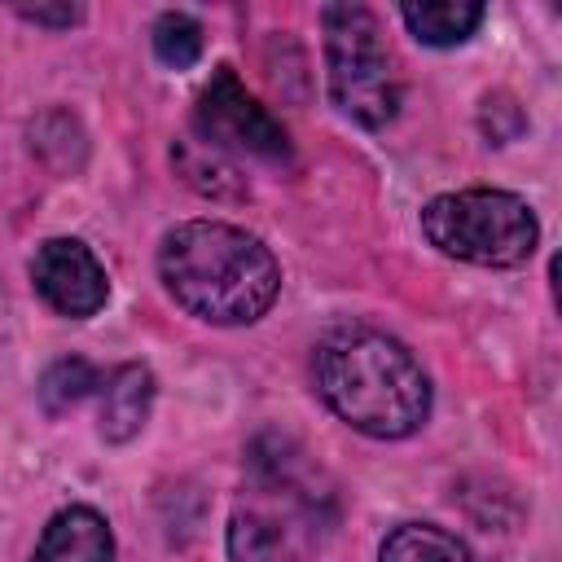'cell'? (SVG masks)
Returning a JSON list of instances; mask_svg holds the SVG:
<instances>
[{
    "mask_svg": "<svg viewBox=\"0 0 562 562\" xmlns=\"http://www.w3.org/2000/svg\"><path fill=\"white\" fill-rule=\"evenodd\" d=\"M97 386H101V373H97L83 356H61V360H53V364L44 369V378H40V404H44V413L61 417V413L79 408Z\"/></svg>",
    "mask_w": 562,
    "mask_h": 562,
    "instance_id": "cell-12",
    "label": "cell"
},
{
    "mask_svg": "<svg viewBox=\"0 0 562 562\" xmlns=\"http://www.w3.org/2000/svg\"><path fill=\"white\" fill-rule=\"evenodd\" d=\"M31 562H114V531L92 505H66L44 522Z\"/></svg>",
    "mask_w": 562,
    "mask_h": 562,
    "instance_id": "cell-7",
    "label": "cell"
},
{
    "mask_svg": "<svg viewBox=\"0 0 562 562\" xmlns=\"http://www.w3.org/2000/svg\"><path fill=\"white\" fill-rule=\"evenodd\" d=\"M31 285L57 316H70V321L97 316L110 299L105 268L79 237L40 241L35 255H31Z\"/></svg>",
    "mask_w": 562,
    "mask_h": 562,
    "instance_id": "cell-6",
    "label": "cell"
},
{
    "mask_svg": "<svg viewBox=\"0 0 562 562\" xmlns=\"http://www.w3.org/2000/svg\"><path fill=\"white\" fill-rule=\"evenodd\" d=\"M149 44H154V57L171 70H189L198 57H202V22L180 13V9H167L154 18V31H149Z\"/></svg>",
    "mask_w": 562,
    "mask_h": 562,
    "instance_id": "cell-14",
    "label": "cell"
},
{
    "mask_svg": "<svg viewBox=\"0 0 562 562\" xmlns=\"http://www.w3.org/2000/svg\"><path fill=\"white\" fill-rule=\"evenodd\" d=\"M321 22L329 101L360 127H386L400 114V75L382 44L378 13L364 4H329Z\"/></svg>",
    "mask_w": 562,
    "mask_h": 562,
    "instance_id": "cell-4",
    "label": "cell"
},
{
    "mask_svg": "<svg viewBox=\"0 0 562 562\" xmlns=\"http://www.w3.org/2000/svg\"><path fill=\"white\" fill-rule=\"evenodd\" d=\"M176 162H180L184 180L198 193H211V198H241L246 193L241 180H237V167L224 154H215L211 145H202V140H184L176 149Z\"/></svg>",
    "mask_w": 562,
    "mask_h": 562,
    "instance_id": "cell-13",
    "label": "cell"
},
{
    "mask_svg": "<svg viewBox=\"0 0 562 562\" xmlns=\"http://www.w3.org/2000/svg\"><path fill=\"white\" fill-rule=\"evenodd\" d=\"M378 562H474V558L452 531L430 522H404L382 540Z\"/></svg>",
    "mask_w": 562,
    "mask_h": 562,
    "instance_id": "cell-10",
    "label": "cell"
},
{
    "mask_svg": "<svg viewBox=\"0 0 562 562\" xmlns=\"http://www.w3.org/2000/svg\"><path fill=\"white\" fill-rule=\"evenodd\" d=\"M422 233L439 255L479 268H518L540 241L536 211L505 189H457L430 198L422 211Z\"/></svg>",
    "mask_w": 562,
    "mask_h": 562,
    "instance_id": "cell-3",
    "label": "cell"
},
{
    "mask_svg": "<svg viewBox=\"0 0 562 562\" xmlns=\"http://www.w3.org/2000/svg\"><path fill=\"white\" fill-rule=\"evenodd\" d=\"M316 391L321 400L369 439H404L430 417V378L417 356L373 329L338 325L316 342Z\"/></svg>",
    "mask_w": 562,
    "mask_h": 562,
    "instance_id": "cell-2",
    "label": "cell"
},
{
    "mask_svg": "<svg viewBox=\"0 0 562 562\" xmlns=\"http://www.w3.org/2000/svg\"><path fill=\"white\" fill-rule=\"evenodd\" d=\"M167 294L206 325H255L281 294L277 255L224 220H184L158 246Z\"/></svg>",
    "mask_w": 562,
    "mask_h": 562,
    "instance_id": "cell-1",
    "label": "cell"
},
{
    "mask_svg": "<svg viewBox=\"0 0 562 562\" xmlns=\"http://www.w3.org/2000/svg\"><path fill=\"white\" fill-rule=\"evenodd\" d=\"M193 132L202 145H211L215 154H241V158H259V162H290V136L285 127L246 92V83L220 66L211 75V83L202 88L198 105H193Z\"/></svg>",
    "mask_w": 562,
    "mask_h": 562,
    "instance_id": "cell-5",
    "label": "cell"
},
{
    "mask_svg": "<svg viewBox=\"0 0 562 562\" xmlns=\"http://www.w3.org/2000/svg\"><path fill=\"white\" fill-rule=\"evenodd\" d=\"M285 544V527L272 509L237 505L228 518V562H277Z\"/></svg>",
    "mask_w": 562,
    "mask_h": 562,
    "instance_id": "cell-11",
    "label": "cell"
},
{
    "mask_svg": "<svg viewBox=\"0 0 562 562\" xmlns=\"http://www.w3.org/2000/svg\"><path fill=\"white\" fill-rule=\"evenodd\" d=\"M154 408V373L145 364H119L101 382V439L105 443H127L140 435Z\"/></svg>",
    "mask_w": 562,
    "mask_h": 562,
    "instance_id": "cell-8",
    "label": "cell"
},
{
    "mask_svg": "<svg viewBox=\"0 0 562 562\" xmlns=\"http://www.w3.org/2000/svg\"><path fill=\"white\" fill-rule=\"evenodd\" d=\"M26 22H40V26H75L79 22V9L75 4H61V9H18Z\"/></svg>",
    "mask_w": 562,
    "mask_h": 562,
    "instance_id": "cell-15",
    "label": "cell"
},
{
    "mask_svg": "<svg viewBox=\"0 0 562 562\" xmlns=\"http://www.w3.org/2000/svg\"><path fill=\"white\" fill-rule=\"evenodd\" d=\"M400 18L408 22V31L422 44L452 48V44L474 35V26L483 22V4H470V0H408V4H400Z\"/></svg>",
    "mask_w": 562,
    "mask_h": 562,
    "instance_id": "cell-9",
    "label": "cell"
}]
</instances>
